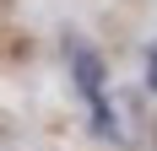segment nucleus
Listing matches in <instances>:
<instances>
[{
  "mask_svg": "<svg viewBox=\"0 0 157 151\" xmlns=\"http://www.w3.org/2000/svg\"><path fill=\"white\" fill-rule=\"evenodd\" d=\"M141 97H103V103L92 108V130L103 140H114V146H146L152 140V130H141Z\"/></svg>",
  "mask_w": 157,
  "mask_h": 151,
  "instance_id": "obj_1",
  "label": "nucleus"
},
{
  "mask_svg": "<svg viewBox=\"0 0 157 151\" xmlns=\"http://www.w3.org/2000/svg\"><path fill=\"white\" fill-rule=\"evenodd\" d=\"M71 70H76V87H81V97L87 103H103L109 92H103V60H98L92 49H81V43H71Z\"/></svg>",
  "mask_w": 157,
  "mask_h": 151,
  "instance_id": "obj_2",
  "label": "nucleus"
},
{
  "mask_svg": "<svg viewBox=\"0 0 157 151\" xmlns=\"http://www.w3.org/2000/svg\"><path fill=\"white\" fill-rule=\"evenodd\" d=\"M146 87H152V92H157V43H152V49H146Z\"/></svg>",
  "mask_w": 157,
  "mask_h": 151,
  "instance_id": "obj_3",
  "label": "nucleus"
},
{
  "mask_svg": "<svg viewBox=\"0 0 157 151\" xmlns=\"http://www.w3.org/2000/svg\"><path fill=\"white\" fill-rule=\"evenodd\" d=\"M152 140H157V124H152Z\"/></svg>",
  "mask_w": 157,
  "mask_h": 151,
  "instance_id": "obj_4",
  "label": "nucleus"
}]
</instances>
